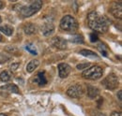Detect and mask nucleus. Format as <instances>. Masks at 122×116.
<instances>
[{
    "label": "nucleus",
    "mask_w": 122,
    "mask_h": 116,
    "mask_svg": "<svg viewBox=\"0 0 122 116\" xmlns=\"http://www.w3.org/2000/svg\"><path fill=\"white\" fill-rule=\"evenodd\" d=\"M87 24L92 30L99 33H105L108 30L110 21L105 16L99 14L96 11H92L87 15Z\"/></svg>",
    "instance_id": "f257e3e1"
},
{
    "label": "nucleus",
    "mask_w": 122,
    "mask_h": 116,
    "mask_svg": "<svg viewBox=\"0 0 122 116\" xmlns=\"http://www.w3.org/2000/svg\"><path fill=\"white\" fill-rule=\"evenodd\" d=\"M41 6H42V1L41 0L33 1L29 5L22 7V9L20 10V14L22 15L24 18L30 17V16L35 14V13H37L41 10Z\"/></svg>",
    "instance_id": "f03ea898"
},
{
    "label": "nucleus",
    "mask_w": 122,
    "mask_h": 116,
    "mask_svg": "<svg viewBox=\"0 0 122 116\" xmlns=\"http://www.w3.org/2000/svg\"><path fill=\"white\" fill-rule=\"evenodd\" d=\"M60 28L67 32H75L78 29V22L71 15H66L61 19Z\"/></svg>",
    "instance_id": "7ed1b4c3"
},
{
    "label": "nucleus",
    "mask_w": 122,
    "mask_h": 116,
    "mask_svg": "<svg viewBox=\"0 0 122 116\" xmlns=\"http://www.w3.org/2000/svg\"><path fill=\"white\" fill-rule=\"evenodd\" d=\"M102 74H103V69L101 67L93 66V67L86 68L83 72L82 76L87 80H98L102 77Z\"/></svg>",
    "instance_id": "20e7f679"
},
{
    "label": "nucleus",
    "mask_w": 122,
    "mask_h": 116,
    "mask_svg": "<svg viewBox=\"0 0 122 116\" xmlns=\"http://www.w3.org/2000/svg\"><path fill=\"white\" fill-rule=\"evenodd\" d=\"M102 84L108 90H115L118 86V77L116 74L111 73L102 81Z\"/></svg>",
    "instance_id": "39448f33"
},
{
    "label": "nucleus",
    "mask_w": 122,
    "mask_h": 116,
    "mask_svg": "<svg viewBox=\"0 0 122 116\" xmlns=\"http://www.w3.org/2000/svg\"><path fill=\"white\" fill-rule=\"evenodd\" d=\"M67 95L73 98L81 97L84 95V88L80 84H73L67 90Z\"/></svg>",
    "instance_id": "423d86ee"
},
{
    "label": "nucleus",
    "mask_w": 122,
    "mask_h": 116,
    "mask_svg": "<svg viewBox=\"0 0 122 116\" xmlns=\"http://www.w3.org/2000/svg\"><path fill=\"white\" fill-rule=\"evenodd\" d=\"M110 13L117 19L122 18V3L121 2H113L109 8Z\"/></svg>",
    "instance_id": "0eeeda50"
},
{
    "label": "nucleus",
    "mask_w": 122,
    "mask_h": 116,
    "mask_svg": "<svg viewBox=\"0 0 122 116\" xmlns=\"http://www.w3.org/2000/svg\"><path fill=\"white\" fill-rule=\"evenodd\" d=\"M51 44L53 47L58 50H65L67 49V41L61 37H55L51 39Z\"/></svg>",
    "instance_id": "6e6552de"
},
{
    "label": "nucleus",
    "mask_w": 122,
    "mask_h": 116,
    "mask_svg": "<svg viewBox=\"0 0 122 116\" xmlns=\"http://www.w3.org/2000/svg\"><path fill=\"white\" fill-rule=\"evenodd\" d=\"M71 68L66 63H61L58 65V75L62 79L67 78L71 73Z\"/></svg>",
    "instance_id": "1a4fd4ad"
},
{
    "label": "nucleus",
    "mask_w": 122,
    "mask_h": 116,
    "mask_svg": "<svg viewBox=\"0 0 122 116\" xmlns=\"http://www.w3.org/2000/svg\"><path fill=\"white\" fill-rule=\"evenodd\" d=\"M41 32L45 37L51 36L55 32V25L51 22H45L41 26Z\"/></svg>",
    "instance_id": "9d476101"
},
{
    "label": "nucleus",
    "mask_w": 122,
    "mask_h": 116,
    "mask_svg": "<svg viewBox=\"0 0 122 116\" xmlns=\"http://www.w3.org/2000/svg\"><path fill=\"white\" fill-rule=\"evenodd\" d=\"M34 82L39 84L40 86H42V85H45L47 83V80L45 78V75H44V72H40L37 74L36 78L34 79Z\"/></svg>",
    "instance_id": "9b49d317"
},
{
    "label": "nucleus",
    "mask_w": 122,
    "mask_h": 116,
    "mask_svg": "<svg viewBox=\"0 0 122 116\" xmlns=\"http://www.w3.org/2000/svg\"><path fill=\"white\" fill-rule=\"evenodd\" d=\"M100 95V90L97 87L94 86H87V97L90 99L96 98Z\"/></svg>",
    "instance_id": "f8f14e48"
},
{
    "label": "nucleus",
    "mask_w": 122,
    "mask_h": 116,
    "mask_svg": "<svg viewBox=\"0 0 122 116\" xmlns=\"http://www.w3.org/2000/svg\"><path fill=\"white\" fill-rule=\"evenodd\" d=\"M39 65H40V61L39 60H31L30 62L27 64V66H26V70H27V72H33L38 67H39Z\"/></svg>",
    "instance_id": "ddd939ff"
},
{
    "label": "nucleus",
    "mask_w": 122,
    "mask_h": 116,
    "mask_svg": "<svg viewBox=\"0 0 122 116\" xmlns=\"http://www.w3.org/2000/svg\"><path fill=\"white\" fill-rule=\"evenodd\" d=\"M24 30H25V33L26 35H33V34L36 33L37 27H36L35 24H30V23H29V24H26L25 25Z\"/></svg>",
    "instance_id": "4468645a"
},
{
    "label": "nucleus",
    "mask_w": 122,
    "mask_h": 116,
    "mask_svg": "<svg viewBox=\"0 0 122 116\" xmlns=\"http://www.w3.org/2000/svg\"><path fill=\"white\" fill-rule=\"evenodd\" d=\"M0 89L1 90H6V91H9V92H12V93H15V94L19 93V88L16 86L15 84H12V83L0 87Z\"/></svg>",
    "instance_id": "2eb2a0df"
},
{
    "label": "nucleus",
    "mask_w": 122,
    "mask_h": 116,
    "mask_svg": "<svg viewBox=\"0 0 122 116\" xmlns=\"http://www.w3.org/2000/svg\"><path fill=\"white\" fill-rule=\"evenodd\" d=\"M0 32H2L3 34L7 35V36H10L13 33V27L10 26V25H3L0 26Z\"/></svg>",
    "instance_id": "dca6fc26"
},
{
    "label": "nucleus",
    "mask_w": 122,
    "mask_h": 116,
    "mask_svg": "<svg viewBox=\"0 0 122 116\" xmlns=\"http://www.w3.org/2000/svg\"><path fill=\"white\" fill-rule=\"evenodd\" d=\"M10 73L9 72V71H7V70H5V71H3V72L0 73V80L2 81V82H9L10 80Z\"/></svg>",
    "instance_id": "f3484780"
},
{
    "label": "nucleus",
    "mask_w": 122,
    "mask_h": 116,
    "mask_svg": "<svg viewBox=\"0 0 122 116\" xmlns=\"http://www.w3.org/2000/svg\"><path fill=\"white\" fill-rule=\"evenodd\" d=\"M80 53L84 56H89V57H98V55L92 52V51H89V50H82L80 51Z\"/></svg>",
    "instance_id": "a211bd4d"
},
{
    "label": "nucleus",
    "mask_w": 122,
    "mask_h": 116,
    "mask_svg": "<svg viewBox=\"0 0 122 116\" xmlns=\"http://www.w3.org/2000/svg\"><path fill=\"white\" fill-rule=\"evenodd\" d=\"M25 49L30 53L32 54H38V53H37V50H36V48H35V46L33 45V44H27L26 46H25Z\"/></svg>",
    "instance_id": "6ab92c4d"
},
{
    "label": "nucleus",
    "mask_w": 122,
    "mask_h": 116,
    "mask_svg": "<svg viewBox=\"0 0 122 116\" xmlns=\"http://www.w3.org/2000/svg\"><path fill=\"white\" fill-rule=\"evenodd\" d=\"M71 41L72 42H76V43H83L84 42V39H83V37L82 36H75L71 39Z\"/></svg>",
    "instance_id": "aec40b11"
},
{
    "label": "nucleus",
    "mask_w": 122,
    "mask_h": 116,
    "mask_svg": "<svg viewBox=\"0 0 122 116\" xmlns=\"http://www.w3.org/2000/svg\"><path fill=\"white\" fill-rule=\"evenodd\" d=\"M89 67V63H85V64H79L77 65V69H85V68H88Z\"/></svg>",
    "instance_id": "412c9836"
},
{
    "label": "nucleus",
    "mask_w": 122,
    "mask_h": 116,
    "mask_svg": "<svg viewBox=\"0 0 122 116\" xmlns=\"http://www.w3.org/2000/svg\"><path fill=\"white\" fill-rule=\"evenodd\" d=\"M99 50L102 52V53L104 56H107V53H106V51L104 50V45H103V44H100V46H99Z\"/></svg>",
    "instance_id": "4be33fe9"
},
{
    "label": "nucleus",
    "mask_w": 122,
    "mask_h": 116,
    "mask_svg": "<svg viewBox=\"0 0 122 116\" xmlns=\"http://www.w3.org/2000/svg\"><path fill=\"white\" fill-rule=\"evenodd\" d=\"M90 40H91L92 42H95V41H97L98 40V36L96 35V34H91L90 35Z\"/></svg>",
    "instance_id": "5701e85b"
},
{
    "label": "nucleus",
    "mask_w": 122,
    "mask_h": 116,
    "mask_svg": "<svg viewBox=\"0 0 122 116\" xmlns=\"http://www.w3.org/2000/svg\"><path fill=\"white\" fill-rule=\"evenodd\" d=\"M19 63H15V64H12L11 66H10V68H11V70H13V71H15L18 69V68H19Z\"/></svg>",
    "instance_id": "b1692460"
},
{
    "label": "nucleus",
    "mask_w": 122,
    "mask_h": 116,
    "mask_svg": "<svg viewBox=\"0 0 122 116\" xmlns=\"http://www.w3.org/2000/svg\"><path fill=\"white\" fill-rule=\"evenodd\" d=\"M122 91L121 90H119V91H118V93H117V97H118V99H119V100H120V101H121V99H122Z\"/></svg>",
    "instance_id": "393cba45"
},
{
    "label": "nucleus",
    "mask_w": 122,
    "mask_h": 116,
    "mask_svg": "<svg viewBox=\"0 0 122 116\" xmlns=\"http://www.w3.org/2000/svg\"><path fill=\"white\" fill-rule=\"evenodd\" d=\"M111 116H121V113H120V112H117V111H114V112L111 114Z\"/></svg>",
    "instance_id": "a878e982"
},
{
    "label": "nucleus",
    "mask_w": 122,
    "mask_h": 116,
    "mask_svg": "<svg viewBox=\"0 0 122 116\" xmlns=\"http://www.w3.org/2000/svg\"><path fill=\"white\" fill-rule=\"evenodd\" d=\"M3 7H4V4H3V2H2V1H0V10H1Z\"/></svg>",
    "instance_id": "bb28decb"
},
{
    "label": "nucleus",
    "mask_w": 122,
    "mask_h": 116,
    "mask_svg": "<svg viewBox=\"0 0 122 116\" xmlns=\"http://www.w3.org/2000/svg\"><path fill=\"white\" fill-rule=\"evenodd\" d=\"M0 116H8L7 114H4V113H0Z\"/></svg>",
    "instance_id": "cd10ccee"
},
{
    "label": "nucleus",
    "mask_w": 122,
    "mask_h": 116,
    "mask_svg": "<svg viewBox=\"0 0 122 116\" xmlns=\"http://www.w3.org/2000/svg\"><path fill=\"white\" fill-rule=\"evenodd\" d=\"M1 40H2V36L0 35V41H1Z\"/></svg>",
    "instance_id": "c85d7f7f"
},
{
    "label": "nucleus",
    "mask_w": 122,
    "mask_h": 116,
    "mask_svg": "<svg viewBox=\"0 0 122 116\" xmlns=\"http://www.w3.org/2000/svg\"><path fill=\"white\" fill-rule=\"evenodd\" d=\"M1 22H2V19H1V17H0V23H1Z\"/></svg>",
    "instance_id": "c756f323"
}]
</instances>
